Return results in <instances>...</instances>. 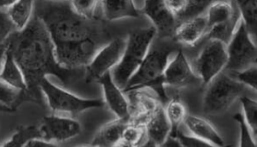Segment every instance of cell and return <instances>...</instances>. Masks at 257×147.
Instances as JSON below:
<instances>
[{"instance_id":"obj_16","label":"cell","mask_w":257,"mask_h":147,"mask_svg":"<svg viewBox=\"0 0 257 147\" xmlns=\"http://www.w3.org/2000/svg\"><path fill=\"white\" fill-rule=\"evenodd\" d=\"M207 31L206 16L201 15L179 23L174 33V37L178 43L193 46L206 36Z\"/></svg>"},{"instance_id":"obj_13","label":"cell","mask_w":257,"mask_h":147,"mask_svg":"<svg viewBox=\"0 0 257 147\" xmlns=\"http://www.w3.org/2000/svg\"><path fill=\"white\" fill-rule=\"evenodd\" d=\"M97 82L101 85L104 94V102L118 119L131 121L132 107L124 92L113 81L110 73L101 76Z\"/></svg>"},{"instance_id":"obj_21","label":"cell","mask_w":257,"mask_h":147,"mask_svg":"<svg viewBox=\"0 0 257 147\" xmlns=\"http://www.w3.org/2000/svg\"><path fill=\"white\" fill-rule=\"evenodd\" d=\"M237 11H238V8L236 6L235 2H227V1L212 2L209 6V9L207 10V14H206L208 31L214 26L229 22L232 19V17L235 15Z\"/></svg>"},{"instance_id":"obj_39","label":"cell","mask_w":257,"mask_h":147,"mask_svg":"<svg viewBox=\"0 0 257 147\" xmlns=\"http://www.w3.org/2000/svg\"><path fill=\"white\" fill-rule=\"evenodd\" d=\"M0 111H5V112H11V111H14V109H10L8 107H5L3 105H0Z\"/></svg>"},{"instance_id":"obj_8","label":"cell","mask_w":257,"mask_h":147,"mask_svg":"<svg viewBox=\"0 0 257 147\" xmlns=\"http://www.w3.org/2000/svg\"><path fill=\"white\" fill-rule=\"evenodd\" d=\"M228 62L226 45L209 40L194 62L193 70L204 85H208L224 70Z\"/></svg>"},{"instance_id":"obj_22","label":"cell","mask_w":257,"mask_h":147,"mask_svg":"<svg viewBox=\"0 0 257 147\" xmlns=\"http://www.w3.org/2000/svg\"><path fill=\"white\" fill-rule=\"evenodd\" d=\"M236 6L240 12L241 22L252 40L256 42L257 30V1H236Z\"/></svg>"},{"instance_id":"obj_24","label":"cell","mask_w":257,"mask_h":147,"mask_svg":"<svg viewBox=\"0 0 257 147\" xmlns=\"http://www.w3.org/2000/svg\"><path fill=\"white\" fill-rule=\"evenodd\" d=\"M165 111L172 126L171 133L177 131L178 126L184 122L186 116L188 115L185 105L178 98H174L168 102Z\"/></svg>"},{"instance_id":"obj_35","label":"cell","mask_w":257,"mask_h":147,"mask_svg":"<svg viewBox=\"0 0 257 147\" xmlns=\"http://www.w3.org/2000/svg\"><path fill=\"white\" fill-rule=\"evenodd\" d=\"M161 147H184L181 142L177 140L176 137L170 136L168 137L166 140V142H164Z\"/></svg>"},{"instance_id":"obj_34","label":"cell","mask_w":257,"mask_h":147,"mask_svg":"<svg viewBox=\"0 0 257 147\" xmlns=\"http://www.w3.org/2000/svg\"><path fill=\"white\" fill-rule=\"evenodd\" d=\"M25 147H59L56 145L54 142H48L43 139H32L28 142Z\"/></svg>"},{"instance_id":"obj_29","label":"cell","mask_w":257,"mask_h":147,"mask_svg":"<svg viewBox=\"0 0 257 147\" xmlns=\"http://www.w3.org/2000/svg\"><path fill=\"white\" fill-rule=\"evenodd\" d=\"M21 96L22 92L0 81V105L14 109L16 103L21 101Z\"/></svg>"},{"instance_id":"obj_14","label":"cell","mask_w":257,"mask_h":147,"mask_svg":"<svg viewBox=\"0 0 257 147\" xmlns=\"http://www.w3.org/2000/svg\"><path fill=\"white\" fill-rule=\"evenodd\" d=\"M191 135L217 147H224V140L209 120L195 116L187 115L184 122Z\"/></svg>"},{"instance_id":"obj_9","label":"cell","mask_w":257,"mask_h":147,"mask_svg":"<svg viewBox=\"0 0 257 147\" xmlns=\"http://www.w3.org/2000/svg\"><path fill=\"white\" fill-rule=\"evenodd\" d=\"M125 46L126 39H114L97 50L86 67V81H97L101 76L112 71L121 60Z\"/></svg>"},{"instance_id":"obj_37","label":"cell","mask_w":257,"mask_h":147,"mask_svg":"<svg viewBox=\"0 0 257 147\" xmlns=\"http://www.w3.org/2000/svg\"><path fill=\"white\" fill-rule=\"evenodd\" d=\"M116 147H139V145H136V144L131 143V142H124L121 140L120 142H118Z\"/></svg>"},{"instance_id":"obj_31","label":"cell","mask_w":257,"mask_h":147,"mask_svg":"<svg viewBox=\"0 0 257 147\" xmlns=\"http://www.w3.org/2000/svg\"><path fill=\"white\" fill-rule=\"evenodd\" d=\"M145 133V126L130 122L124 129L121 140L124 142H131L136 145H140V142L142 141Z\"/></svg>"},{"instance_id":"obj_33","label":"cell","mask_w":257,"mask_h":147,"mask_svg":"<svg viewBox=\"0 0 257 147\" xmlns=\"http://www.w3.org/2000/svg\"><path fill=\"white\" fill-rule=\"evenodd\" d=\"M170 135L176 137L184 147H217L210 144L208 142H205L203 140H200L198 138L192 136V135L184 134L178 130L175 132H172ZM224 147H231V145H226Z\"/></svg>"},{"instance_id":"obj_38","label":"cell","mask_w":257,"mask_h":147,"mask_svg":"<svg viewBox=\"0 0 257 147\" xmlns=\"http://www.w3.org/2000/svg\"><path fill=\"white\" fill-rule=\"evenodd\" d=\"M5 51H1V52H0V71H1V68H2V65H3V61H4V56H5Z\"/></svg>"},{"instance_id":"obj_32","label":"cell","mask_w":257,"mask_h":147,"mask_svg":"<svg viewBox=\"0 0 257 147\" xmlns=\"http://www.w3.org/2000/svg\"><path fill=\"white\" fill-rule=\"evenodd\" d=\"M234 78L238 82H240L244 87L252 88L253 91L257 89V68L256 66L248 67L242 71L233 73Z\"/></svg>"},{"instance_id":"obj_30","label":"cell","mask_w":257,"mask_h":147,"mask_svg":"<svg viewBox=\"0 0 257 147\" xmlns=\"http://www.w3.org/2000/svg\"><path fill=\"white\" fill-rule=\"evenodd\" d=\"M233 118L238 122L240 129L239 147H256V138L252 135V131L245 123L241 113H237Z\"/></svg>"},{"instance_id":"obj_11","label":"cell","mask_w":257,"mask_h":147,"mask_svg":"<svg viewBox=\"0 0 257 147\" xmlns=\"http://www.w3.org/2000/svg\"><path fill=\"white\" fill-rule=\"evenodd\" d=\"M200 81L181 50L168 62L163 76L164 86L183 87Z\"/></svg>"},{"instance_id":"obj_6","label":"cell","mask_w":257,"mask_h":147,"mask_svg":"<svg viewBox=\"0 0 257 147\" xmlns=\"http://www.w3.org/2000/svg\"><path fill=\"white\" fill-rule=\"evenodd\" d=\"M207 86L203 98V111L208 115L223 113L236 99L244 96L246 90V87L223 72Z\"/></svg>"},{"instance_id":"obj_12","label":"cell","mask_w":257,"mask_h":147,"mask_svg":"<svg viewBox=\"0 0 257 147\" xmlns=\"http://www.w3.org/2000/svg\"><path fill=\"white\" fill-rule=\"evenodd\" d=\"M143 11L153 22L156 34L163 37L174 35L178 23L166 1H146Z\"/></svg>"},{"instance_id":"obj_15","label":"cell","mask_w":257,"mask_h":147,"mask_svg":"<svg viewBox=\"0 0 257 147\" xmlns=\"http://www.w3.org/2000/svg\"><path fill=\"white\" fill-rule=\"evenodd\" d=\"M144 126L147 139L158 145H162L171 134V124L166 117L164 107L161 105L148 117Z\"/></svg>"},{"instance_id":"obj_25","label":"cell","mask_w":257,"mask_h":147,"mask_svg":"<svg viewBox=\"0 0 257 147\" xmlns=\"http://www.w3.org/2000/svg\"><path fill=\"white\" fill-rule=\"evenodd\" d=\"M242 107V117L247 126L250 128L252 135L256 138L257 132V102L255 99L242 96L239 98Z\"/></svg>"},{"instance_id":"obj_18","label":"cell","mask_w":257,"mask_h":147,"mask_svg":"<svg viewBox=\"0 0 257 147\" xmlns=\"http://www.w3.org/2000/svg\"><path fill=\"white\" fill-rule=\"evenodd\" d=\"M0 81L20 92H25L27 90L25 77L22 69L8 49H6L3 65L0 71Z\"/></svg>"},{"instance_id":"obj_23","label":"cell","mask_w":257,"mask_h":147,"mask_svg":"<svg viewBox=\"0 0 257 147\" xmlns=\"http://www.w3.org/2000/svg\"><path fill=\"white\" fill-rule=\"evenodd\" d=\"M40 139L38 125L22 126L1 147H25L32 139Z\"/></svg>"},{"instance_id":"obj_1","label":"cell","mask_w":257,"mask_h":147,"mask_svg":"<svg viewBox=\"0 0 257 147\" xmlns=\"http://www.w3.org/2000/svg\"><path fill=\"white\" fill-rule=\"evenodd\" d=\"M7 49L9 50L21 67L25 77L27 90L22 93L26 100L42 102L43 94L40 84L45 77L54 76L66 85L73 74L80 70H67L60 66L55 56L54 45L42 20L34 15L24 31L11 36Z\"/></svg>"},{"instance_id":"obj_7","label":"cell","mask_w":257,"mask_h":147,"mask_svg":"<svg viewBox=\"0 0 257 147\" xmlns=\"http://www.w3.org/2000/svg\"><path fill=\"white\" fill-rule=\"evenodd\" d=\"M226 49L228 62L225 69L236 73L256 66L255 42L250 36L241 21L229 44L226 45Z\"/></svg>"},{"instance_id":"obj_40","label":"cell","mask_w":257,"mask_h":147,"mask_svg":"<svg viewBox=\"0 0 257 147\" xmlns=\"http://www.w3.org/2000/svg\"><path fill=\"white\" fill-rule=\"evenodd\" d=\"M77 147H95V146H93V145H82V146H77Z\"/></svg>"},{"instance_id":"obj_2","label":"cell","mask_w":257,"mask_h":147,"mask_svg":"<svg viewBox=\"0 0 257 147\" xmlns=\"http://www.w3.org/2000/svg\"><path fill=\"white\" fill-rule=\"evenodd\" d=\"M42 8L37 16L42 20L53 41L55 52L68 49L94 39L88 21L77 16L70 2H52Z\"/></svg>"},{"instance_id":"obj_17","label":"cell","mask_w":257,"mask_h":147,"mask_svg":"<svg viewBox=\"0 0 257 147\" xmlns=\"http://www.w3.org/2000/svg\"><path fill=\"white\" fill-rule=\"evenodd\" d=\"M131 121L116 119L102 126L94 137L91 145L95 147H116L122 139V133Z\"/></svg>"},{"instance_id":"obj_20","label":"cell","mask_w":257,"mask_h":147,"mask_svg":"<svg viewBox=\"0 0 257 147\" xmlns=\"http://www.w3.org/2000/svg\"><path fill=\"white\" fill-rule=\"evenodd\" d=\"M102 13L109 22L127 18H138L140 12L133 1H101Z\"/></svg>"},{"instance_id":"obj_10","label":"cell","mask_w":257,"mask_h":147,"mask_svg":"<svg viewBox=\"0 0 257 147\" xmlns=\"http://www.w3.org/2000/svg\"><path fill=\"white\" fill-rule=\"evenodd\" d=\"M38 129L40 139L51 142L68 141L79 135L82 131L81 124L77 120L56 114L44 117Z\"/></svg>"},{"instance_id":"obj_4","label":"cell","mask_w":257,"mask_h":147,"mask_svg":"<svg viewBox=\"0 0 257 147\" xmlns=\"http://www.w3.org/2000/svg\"><path fill=\"white\" fill-rule=\"evenodd\" d=\"M175 49L169 46H161L149 50L138 70L130 79L123 92L134 91L138 88L152 87L156 89L159 96L166 99L163 76L168 62Z\"/></svg>"},{"instance_id":"obj_27","label":"cell","mask_w":257,"mask_h":147,"mask_svg":"<svg viewBox=\"0 0 257 147\" xmlns=\"http://www.w3.org/2000/svg\"><path fill=\"white\" fill-rule=\"evenodd\" d=\"M71 8L77 16L81 17L84 20H91L96 14V9L99 5L97 1H71Z\"/></svg>"},{"instance_id":"obj_5","label":"cell","mask_w":257,"mask_h":147,"mask_svg":"<svg viewBox=\"0 0 257 147\" xmlns=\"http://www.w3.org/2000/svg\"><path fill=\"white\" fill-rule=\"evenodd\" d=\"M43 98L56 115H77L86 109L100 108L105 105L101 98H84L76 96L45 77L40 84Z\"/></svg>"},{"instance_id":"obj_26","label":"cell","mask_w":257,"mask_h":147,"mask_svg":"<svg viewBox=\"0 0 257 147\" xmlns=\"http://www.w3.org/2000/svg\"><path fill=\"white\" fill-rule=\"evenodd\" d=\"M210 1H186V5L181 14L177 17V23H181L193 18L201 16L209 9Z\"/></svg>"},{"instance_id":"obj_3","label":"cell","mask_w":257,"mask_h":147,"mask_svg":"<svg viewBox=\"0 0 257 147\" xmlns=\"http://www.w3.org/2000/svg\"><path fill=\"white\" fill-rule=\"evenodd\" d=\"M156 35V29L150 27L135 30L126 39V46L121 60L110 72L113 81L122 91L145 60Z\"/></svg>"},{"instance_id":"obj_19","label":"cell","mask_w":257,"mask_h":147,"mask_svg":"<svg viewBox=\"0 0 257 147\" xmlns=\"http://www.w3.org/2000/svg\"><path fill=\"white\" fill-rule=\"evenodd\" d=\"M34 2L32 1H13L6 10L16 33H21L29 26L33 18Z\"/></svg>"},{"instance_id":"obj_36","label":"cell","mask_w":257,"mask_h":147,"mask_svg":"<svg viewBox=\"0 0 257 147\" xmlns=\"http://www.w3.org/2000/svg\"><path fill=\"white\" fill-rule=\"evenodd\" d=\"M139 147H161V145H158V144H156V142H152L151 140L147 139L146 142L139 145Z\"/></svg>"},{"instance_id":"obj_28","label":"cell","mask_w":257,"mask_h":147,"mask_svg":"<svg viewBox=\"0 0 257 147\" xmlns=\"http://www.w3.org/2000/svg\"><path fill=\"white\" fill-rule=\"evenodd\" d=\"M16 33L11 23L6 10H0V52L7 49L8 42L11 36Z\"/></svg>"}]
</instances>
